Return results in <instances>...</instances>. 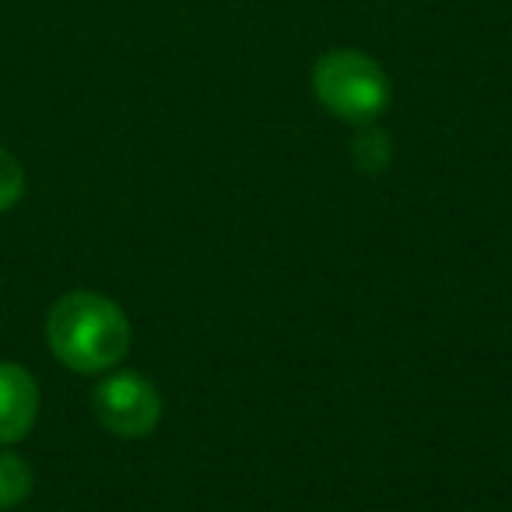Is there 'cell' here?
<instances>
[{
    "mask_svg": "<svg viewBox=\"0 0 512 512\" xmlns=\"http://www.w3.org/2000/svg\"><path fill=\"white\" fill-rule=\"evenodd\" d=\"M50 348L74 372H106L130 348V323L113 299L95 292H67L46 320Z\"/></svg>",
    "mask_w": 512,
    "mask_h": 512,
    "instance_id": "6da1fadb",
    "label": "cell"
},
{
    "mask_svg": "<svg viewBox=\"0 0 512 512\" xmlns=\"http://www.w3.org/2000/svg\"><path fill=\"white\" fill-rule=\"evenodd\" d=\"M313 92L334 116L372 123L390 106V78L362 50H330L313 67Z\"/></svg>",
    "mask_w": 512,
    "mask_h": 512,
    "instance_id": "7a4b0ae2",
    "label": "cell"
},
{
    "mask_svg": "<svg viewBox=\"0 0 512 512\" xmlns=\"http://www.w3.org/2000/svg\"><path fill=\"white\" fill-rule=\"evenodd\" d=\"M92 407L102 425L123 439H141L162 418L158 390L137 372H116L102 379L92 393Z\"/></svg>",
    "mask_w": 512,
    "mask_h": 512,
    "instance_id": "3957f363",
    "label": "cell"
},
{
    "mask_svg": "<svg viewBox=\"0 0 512 512\" xmlns=\"http://www.w3.org/2000/svg\"><path fill=\"white\" fill-rule=\"evenodd\" d=\"M39 411V386L29 369L0 362V446L25 439Z\"/></svg>",
    "mask_w": 512,
    "mask_h": 512,
    "instance_id": "277c9868",
    "label": "cell"
},
{
    "mask_svg": "<svg viewBox=\"0 0 512 512\" xmlns=\"http://www.w3.org/2000/svg\"><path fill=\"white\" fill-rule=\"evenodd\" d=\"M32 495V470L22 456L0 453V509H15Z\"/></svg>",
    "mask_w": 512,
    "mask_h": 512,
    "instance_id": "5b68a950",
    "label": "cell"
},
{
    "mask_svg": "<svg viewBox=\"0 0 512 512\" xmlns=\"http://www.w3.org/2000/svg\"><path fill=\"white\" fill-rule=\"evenodd\" d=\"M355 162L362 165L365 172H379L390 162V137L379 127H365L362 134L355 137Z\"/></svg>",
    "mask_w": 512,
    "mask_h": 512,
    "instance_id": "8992f818",
    "label": "cell"
},
{
    "mask_svg": "<svg viewBox=\"0 0 512 512\" xmlns=\"http://www.w3.org/2000/svg\"><path fill=\"white\" fill-rule=\"evenodd\" d=\"M25 193V172L18 165V158L11 151L0 148V214L11 211V207L22 200Z\"/></svg>",
    "mask_w": 512,
    "mask_h": 512,
    "instance_id": "52a82bcc",
    "label": "cell"
}]
</instances>
